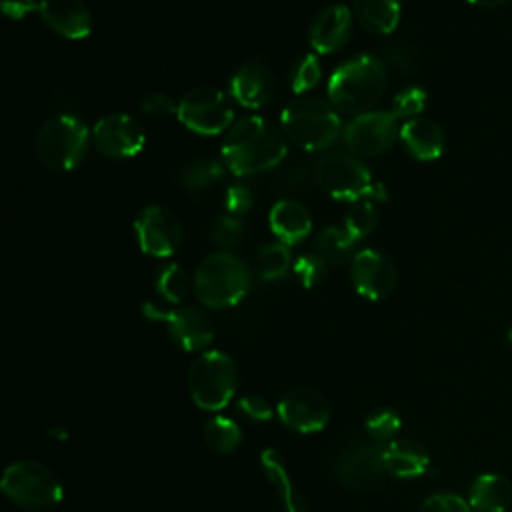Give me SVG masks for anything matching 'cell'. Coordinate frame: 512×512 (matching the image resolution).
<instances>
[{
    "label": "cell",
    "instance_id": "obj_2",
    "mask_svg": "<svg viewBox=\"0 0 512 512\" xmlns=\"http://www.w3.org/2000/svg\"><path fill=\"white\" fill-rule=\"evenodd\" d=\"M386 66L374 54H358L334 68L328 80V102L342 114L374 110L386 90Z\"/></svg>",
    "mask_w": 512,
    "mask_h": 512
},
{
    "label": "cell",
    "instance_id": "obj_33",
    "mask_svg": "<svg viewBox=\"0 0 512 512\" xmlns=\"http://www.w3.org/2000/svg\"><path fill=\"white\" fill-rule=\"evenodd\" d=\"M322 78V66L316 54L300 56L290 70V86L298 96L314 90Z\"/></svg>",
    "mask_w": 512,
    "mask_h": 512
},
{
    "label": "cell",
    "instance_id": "obj_5",
    "mask_svg": "<svg viewBox=\"0 0 512 512\" xmlns=\"http://www.w3.org/2000/svg\"><path fill=\"white\" fill-rule=\"evenodd\" d=\"M92 130L76 114H58L46 120L34 136L36 160L52 172L76 170L86 158Z\"/></svg>",
    "mask_w": 512,
    "mask_h": 512
},
{
    "label": "cell",
    "instance_id": "obj_7",
    "mask_svg": "<svg viewBox=\"0 0 512 512\" xmlns=\"http://www.w3.org/2000/svg\"><path fill=\"white\" fill-rule=\"evenodd\" d=\"M2 492L26 512H48L64 498L60 478L42 462L16 460L2 474Z\"/></svg>",
    "mask_w": 512,
    "mask_h": 512
},
{
    "label": "cell",
    "instance_id": "obj_18",
    "mask_svg": "<svg viewBox=\"0 0 512 512\" xmlns=\"http://www.w3.org/2000/svg\"><path fill=\"white\" fill-rule=\"evenodd\" d=\"M38 16L54 34L82 40L92 32V12L84 0H38Z\"/></svg>",
    "mask_w": 512,
    "mask_h": 512
},
{
    "label": "cell",
    "instance_id": "obj_27",
    "mask_svg": "<svg viewBox=\"0 0 512 512\" xmlns=\"http://www.w3.org/2000/svg\"><path fill=\"white\" fill-rule=\"evenodd\" d=\"M356 240L340 226H326L314 238V252L320 254L330 266L352 262Z\"/></svg>",
    "mask_w": 512,
    "mask_h": 512
},
{
    "label": "cell",
    "instance_id": "obj_37",
    "mask_svg": "<svg viewBox=\"0 0 512 512\" xmlns=\"http://www.w3.org/2000/svg\"><path fill=\"white\" fill-rule=\"evenodd\" d=\"M418 512H472V506L464 498L444 492V494L428 496L420 504Z\"/></svg>",
    "mask_w": 512,
    "mask_h": 512
},
{
    "label": "cell",
    "instance_id": "obj_11",
    "mask_svg": "<svg viewBox=\"0 0 512 512\" xmlns=\"http://www.w3.org/2000/svg\"><path fill=\"white\" fill-rule=\"evenodd\" d=\"M134 232L140 250L154 258L174 256L184 238L180 218L162 204L144 206L134 220Z\"/></svg>",
    "mask_w": 512,
    "mask_h": 512
},
{
    "label": "cell",
    "instance_id": "obj_6",
    "mask_svg": "<svg viewBox=\"0 0 512 512\" xmlns=\"http://www.w3.org/2000/svg\"><path fill=\"white\" fill-rule=\"evenodd\" d=\"M314 180L334 200H386V188L352 152H326L314 164Z\"/></svg>",
    "mask_w": 512,
    "mask_h": 512
},
{
    "label": "cell",
    "instance_id": "obj_21",
    "mask_svg": "<svg viewBox=\"0 0 512 512\" xmlns=\"http://www.w3.org/2000/svg\"><path fill=\"white\" fill-rule=\"evenodd\" d=\"M400 142L406 152L420 160L432 162L444 152V132L442 128L428 118H410L400 126Z\"/></svg>",
    "mask_w": 512,
    "mask_h": 512
},
{
    "label": "cell",
    "instance_id": "obj_26",
    "mask_svg": "<svg viewBox=\"0 0 512 512\" xmlns=\"http://www.w3.org/2000/svg\"><path fill=\"white\" fill-rule=\"evenodd\" d=\"M224 168L226 164L216 160V158H198L192 160L190 164H186L176 180H178V188L184 190L186 194H198L204 192L212 186H216L222 176H224Z\"/></svg>",
    "mask_w": 512,
    "mask_h": 512
},
{
    "label": "cell",
    "instance_id": "obj_20",
    "mask_svg": "<svg viewBox=\"0 0 512 512\" xmlns=\"http://www.w3.org/2000/svg\"><path fill=\"white\" fill-rule=\"evenodd\" d=\"M268 226L278 242L296 246L312 232V216L302 202L294 198H282L270 208Z\"/></svg>",
    "mask_w": 512,
    "mask_h": 512
},
{
    "label": "cell",
    "instance_id": "obj_24",
    "mask_svg": "<svg viewBox=\"0 0 512 512\" xmlns=\"http://www.w3.org/2000/svg\"><path fill=\"white\" fill-rule=\"evenodd\" d=\"M352 14L356 22L378 36L392 34L402 16L400 0H352Z\"/></svg>",
    "mask_w": 512,
    "mask_h": 512
},
{
    "label": "cell",
    "instance_id": "obj_10",
    "mask_svg": "<svg viewBox=\"0 0 512 512\" xmlns=\"http://www.w3.org/2000/svg\"><path fill=\"white\" fill-rule=\"evenodd\" d=\"M332 472L346 488H374L382 482L384 474H388L384 466V446L374 440L354 438L336 452Z\"/></svg>",
    "mask_w": 512,
    "mask_h": 512
},
{
    "label": "cell",
    "instance_id": "obj_43",
    "mask_svg": "<svg viewBox=\"0 0 512 512\" xmlns=\"http://www.w3.org/2000/svg\"><path fill=\"white\" fill-rule=\"evenodd\" d=\"M506 340H508V344H510V346H512V328H510V330H508V334H506Z\"/></svg>",
    "mask_w": 512,
    "mask_h": 512
},
{
    "label": "cell",
    "instance_id": "obj_8",
    "mask_svg": "<svg viewBox=\"0 0 512 512\" xmlns=\"http://www.w3.org/2000/svg\"><path fill=\"white\" fill-rule=\"evenodd\" d=\"M236 384V364L222 350H202L190 364L188 392L192 402L206 412H218L228 406Z\"/></svg>",
    "mask_w": 512,
    "mask_h": 512
},
{
    "label": "cell",
    "instance_id": "obj_25",
    "mask_svg": "<svg viewBox=\"0 0 512 512\" xmlns=\"http://www.w3.org/2000/svg\"><path fill=\"white\" fill-rule=\"evenodd\" d=\"M512 500V486L500 474H482L470 488V506L476 512H504Z\"/></svg>",
    "mask_w": 512,
    "mask_h": 512
},
{
    "label": "cell",
    "instance_id": "obj_22",
    "mask_svg": "<svg viewBox=\"0 0 512 512\" xmlns=\"http://www.w3.org/2000/svg\"><path fill=\"white\" fill-rule=\"evenodd\" d=\"M430 456L426 448L410 438H394L384 446V466L386 472L408 480V478H418L428 470Z\"/></svg>",
    "mask_w": 512,
    "mask_h": 512
},
{
    "label": "cell",
    "instance_id": "obj_4",
    "mask_svg": "<svg viewBox=\"0 0 512 512\" xmlns=\"http://www.w3.org/2000/svg\"><path fill=\"white\" fill-rule=\"evenodd\" d=\"M280 128L286 138L306 152L328 150L342 136L338 110L316 96H296L280 112Z\"/></svg>",
    "mask_w": 512,
    "mask_h": 512
},
{
    "label": "cell",
    "instance_id": "obj_9",
    "mask_svg": "<svg viewBox=\"0 0 512 512\" xmlns=\"http://www.w3.org/2000/svg\"><path fill=\"white\" fill-rule=\"evenodd\" d=\"M176 116L190 132L216 136L234 124L232 100L214 86H198L182 94Z\"/></svg>",
    "mask_w": 512,
    "mask_h": 512
},
{
    "label": "cell",
    "instance_id": "obj_23",
    "mask_svg": "<svg viewBox=\"0 0 512 512\" xmlns=\"http://www.w3.org/2000/svg\"><path fill=\"white\" fill-rule=\"evenodd\" d=\"M260 464H262V470H264L268 482L278 492V498L282 502L284 512H308V506H306L304 498L300 496L298 488L294 486L292 476H290V472L286 468V462L280 456V452H276L274 448L262 450Z\"/></svg>",
    "mask_w": 512,
    "mask_h": 512
},
{
    "label": "cell",
    "instance_id": "obj_39",
    "mask_svg": "<svg viewBox=\"0 0 512 512\" xmlns=\"http://www.w3.org/2000/svg\"><path fill=\"white\" fill-rule=\"evenodd\" d=\"M140 108H142V112H146L148 116L166 118V116L176 114L178 102H174V100H172L168 94H164V92H150V94H146V96L142 98Z\"/></svg>",
    "mask_w": 512,
    "mask_h": 512
},
{
    "label": "cell",
    "instance_id": "obj_41",
    "mask_svg": "<svg viewBox=\"0 0 512 512\" xmlns=\"http://www.w3.org/2000/svg\"><path fill=\"white\" fill-rule=\"evenodd\" d=\"M2 10L6 16L18 20L32 10H38V2L36 0H2Z\"/></svg>",
    "mask_w": 512,
    "mask_h": 512
},
{
    "label": "cell",
    "instance_id": "obj_31",
    "mask_svg": "<svg viewBox=\"0 0 512 512\" xmlns=\"http://www.w3.org/2000/svg\"><path fill=\"white\" fill-rule=\"evenodd\" d=\"M378 226V208L372 200L352 202L344 214V230L358 242L368 238Z\"/></svg>",
    "mask_w": 512,
    "mask_h": 512
},
{
    "label": "cell",
    "instance_id": "obj_42",
    "mask_svg": "<svg viewBox=\"0 0 512 512\" xmlns=\"http://www.w3.org/2000/svg\"><path fill=\"white\" fill-rule=\"evenodd\" d=\"M468 2L476 4V6H482V8H496V6L506 4L508 0H468Z\"/></svg>",
    "mask_w": 512,
    "mask_h": 512
},
{
    "label": "cell",
    "instance_id": "obj_17",
    "mask_svg": "<svg viewBox=\"0 0 512 512\" xmlns=\"http://www.w3.org/2000/svg\"><path fill=\"white\" fill-rule=\"evenodd\" d=\"M274 94V76L264 60L242 62L230 78V96L242 108H264Z\"/></svg>",
    "mask_w": 512,
    "mask_h": 512
},
{
    "label": "cell",
    "instance_id": "obj_15",
    "mask_svg": "<svg viewBox=\"0 0 512 512\" xmlns=\"http://www.w3.org/2000/svg\"><path fill=\"white\" fill-rule=\"evenodd\" d=\"M92 144L106 158H132L142 152L146 132L134 116L112 112L94 124Z\"/></svg>",
    "mask_w": 512,
    "mask_h": 512
},
{
    "label": "cell",
    "instance_id": "obj_34",
    "mask_svg": "<svg viewBox=\"0 0 512 512\" xmlns=\"http://www.w3.org/2000/svg\"><path fill=\"white\" fill-rule=\"evenodd\" d=\"M328 262L316 254V252H308V254H302L294 260V266H292V272L296 276V280L304 286V288H316L320 286L326 276H328Z\"/></svg>",
    "mask_w": 512,
    "mask_h": 512
},
{
    "label": "cell",
    "instance_id": "obj_35",
    "mask_svg": "<svg viewBox=\"0 0 512 512\" xmlns=\"http://www.w3.org/2000/svg\"><path fill=\"white\" fill-rule=\"evenodd\" d=\"M242 238H244V222L240 216L222 214L214 220V224L210 228V240L220 250L234 248L236 244L242 242Z\"/></svg>",
    "mask_w": 512,
    "mask_h": 512
},
{
    "label": "cell",
    "instance_id": "obj_14",
    "mask_svg": "<svg viewBox=\"0 0 512 512\" xmlns=\"http://www.w3.org/2000/svg\"><path fill=\"white\" fill-rule=\"evenodd\" d=\"M278 418L284 426L300 434H314L326 428L330 420V402L326 396L310 386H294L276 406Z\"/></svg>",
    "mask_w": 512,
    "mask_h": 512
},
{
    "label": "cell",
    "instance_id": "obj_28",
    "mask_svg": "<svg viewBox=\"0 0 512 512\" xmlns=\"http://www.w3.org/2000/svg\"><path fill=\"white\" fill-rule=\"evenodd\" d=\"M294 266L290 246L282 242H266L256 254V274L264 282L282 280Z\"/></svg>",
    "mask_w": 512,
    "mask_h": 512
},
{
    "label": "cell",
    "instance_id": "obj_30",
    "mask_svg": "<svg viewBox=\"0 0 512 512\" xmlns=\"http://www.w3.org/2000/svg\"><path fill=\"white\" fill-rule=\"evenodd\" d=\"M154 288L166 302L180 304L190 294L192 280L180 264L168 262L156 270Z\"/></svg>",
    "mask_w": 512,
    "mask_h": 512
},
{
    "label": "cell",
    "instance_id": "obj_29",
    "mask_svg": "<svg viewBox=\"0 0 512 512\" xmlns=\"http://www.w3.org/2000/svg\"><path fill=\"white\" fill-rule=\"evenodd\" d=\"M204 442L218 454H230L240 446L242 430L236 420L216 414L204 424Z\"/></svg>",
    "mask_w": 512,
    "mask_h": 512
},
{
    "label": "cell",
    "instance_id": "obj_40",
    "mask_svg": "<svg viewBox=\"0 0 512 512\" xmlns=\"http://www.w3.org/2000/svg\"><path fill=\"white\" fill-rule=\"evenodd\" d=\"M238 410L254 422H268L272 418V406L260 394H244L238 400Z\"/></svg>",
    "mask_w": 512,
    "mask_h": 512
},
{
    "label": "cell",
    "instance_id": "obj_36",
    "mask_svg": "<svg viewBox=\"0 0 512 512\" xmlns=\"http://www.w3.org/2000/svg\"><path fill=\"white\" fill-rule=\"evenodd\" d=\"M426 92L420 86H406L400 92L394 94L392 98V108L390 112L400 120H410L418 118V114L426 108Z\"/></svg>",
    "mask_w": 512,
    "mask_h": 512
},
{
    "label": "cell",
    "instance_id": "obj_19",
    "mask_svg": "<svg viewBox=\"0 0 512 512\" xmlns=\"http://www.w3.org/2000/svg\"><path fill=\"white\" fill-rule=\"evenodd\" d=\"M352 34V10L344 4L322 8L310 22L308 42L314 54L338 52Z\"/></svg>",
    "mask_w": 512,
    "mask_h": 512
},
{
    "label": "cell",
    "instance_id": "obj_32",
    "mask_svg": "<svg viewBox=\"0 0 512 512\" xmlns=\"http://www.w3.org/2000/svg\"><path fill=\"white\" fill-rule=\"evenodd\" d=\"M402 420L400 414L392 408H376L368 414L364 422V430L370 440L374 442H392L394 436L400 432Z\"/></svg>",
    "mask_w": 512,
    "mask_h": 512
},
{
    "label": "cell",
    "instance_id": "obj_13",
    "mask_svg": "<svg viewBox=\"0 0 512 512\" xmlns=\"http://www.w3.org/2000/svg\"><path fill=\"white\" fill-rule=\"evenodd\" d=\"M400 138L398 118L390 110H370L352 120L342 130L346 148L356 156H378L388 152Z\"/></svg>",
    "mask_w": 512,
    "mask_h": 512
},
{
    "label": "cell",
    "instance_id": "obj_16",
    "mask_svg": "<svg viewBox=\"0 0 512 512\" xmlns=\"http://www.w3.org/2000/svg\"><path fill=\"white\" fill-rule=\"evenodd\" d=\"M350 278L362 298L382 300L394 290L398 272L392 258L384 252L360 248L350 262Z\"/></svg>",
    "mask_w": 512,
    "mask_h": 512
},
{
    "label": "cell",
    "instance_id": "obj_38",
    "mask_svg": "<svg viewBox=\"0 0 512 512\" xmlns=\"http://www.w3.org/2000/svg\"><path fill=\"white\" fill-rule=\"evenodd\" d=\"M254 204V194L246 184H232L224 192V206L232 216H244Z\"/></svg>",
    "mask_w": 512,
    "mask_h": 512
},
{
    "label": "cell",
    "instance_id": "obj_3",
    "mask_svg": "<svg viewBox=\"0 0 512 512\" xmlns=\"http://www.w3.org/2000/svg\"><path fill=\"white\" fill-rule=\"evenodd\" d=\"M252 286V270L244 258L232 250L208 254L194 270L192 290L196 300L206 308L236 306Z\"/></svg>",
    "mask_w": 512,
    "mask_h": 512
},
{
    "label": "cell",
    "instance_id": "obj_1",
    "mask_svg": "<svg viewBox=\"0 0 512 512\" xmlns=\"http://www.w3.org/2000/svg\"><path fill=\"white\" fill-rule=\"evenodd\" d=\"M288 144L280 126L262 116L236 120L224 136L222 160L236 176H254L274 170L286 158Z\"/></svg>",
    "mask_w": 512,
    "mask_h": 512
},
{
    "label": "cell",
    "instance_id": "obj_12",
    "mask_svg": "<svg viewBox=\"0 0 512 512\" xmlns=\"http://www.w3.org/2000/svg\"><path fill=\"white\" fill-rule=\"evenodd\" d=\"M144 316L152 320H162L172 336V340L186 352H200L214 340V322L198 306L182 304L170 310H162L152 302L142 306Z\"/></svg>",
    "mask_w": 512,
    "mask_h": 512
}]
</instances>
